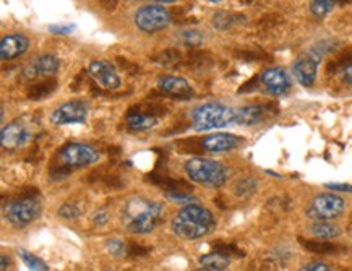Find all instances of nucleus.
Listing matches in <instances>:
<instances>
[{
    "instance_id": "nucleus-1",
    "label": "nucleus",
    "mask_w": 352,
    "mask_h": 271,
    "mask_svg": "<svg viewBox=\"0 0 352 271\" xmlns=\"http://www.w3.org/2000/svg\"><path fill=\"white\" fill-rule=\"evenodd\" d=\"M164 216V206L160 202L144 197H132L122 208V224L129 232L150 234L160 226Z\"/></svg>"
},
{
    "instance_id": "nucleus-19",
    "label": "nucleus",
    "mask_w": 352,
    "mask_h": 271,
    "mask_svg": "<svg viewBox=\"0 0 352 271\" xmlns=\"http://www.w3.org/2000/svg\"><path fill=\"white\" fill-rule=\"evenodd\" d=\"M157 124H160V117L148 114V112L138 109V107H132L127 114V125L132 130H138V132L155 129Z\"/></svg>"
},
{
    "instance_id": "nucleus-31",
    "label": "nucleus",
    "mask_w": 352,
    "mask_h": 271,
    "mask_svg": "<svg viewBox=\"0 0 352 271\" xmlns=\"http://www.w3.org/2000/svg\"><path fill=\"white\" fill-rule=\"evenodd\" d=\"M214 248H216V252H219V254L229 257V259H231L232 255L234 257H243V252L239 250V248L236 246H232V243L219 242V243H216Z\"/></svg>"
},
{
    "instance_id": "nucleus-37",
    "label": "nucleus",
    "mask_w": 352,
    "mask_h": 271,
    "mask_svg": "<svg viewBox=\"0 0 352 271\" xmlns=\"http://www.w3.org/2000/svg\"><path fill=\"white\" fill-rule=\"evenodd\" d=\"M342 80H344V83L352 87V64L344 65V69H342Z\"/></svg>"
},
{
    "instance_id": "nucleus-22",
    "label": "nucleus",
    "mask_w": 352,
    "mask_h": 271,
    "mask_svg": "<svg viewBox=\"0 0 352 271\" xmlns=\"http://www.w3.org/2000/svg\"><path fill=\"white\" fill-rule=\"evenodd\" d=\"M57 87V81L54 78H47L44 81H41L38 85H33L28 91V98L33 99V101H39V99L47 98L54 89Z\"/></svg>"
},
{
    "instance_id": "nucleus-17",
    "label": "nucleus",
    "mask_w": 352,
    "mask_h": 271,
    "mask_svg": "<svg viewBox=\"0 0 352 271\" xmlns=\"http://www.w3.org/2000/svg\"><path fill=\"white\" fill-rule=\"evenodd\" d=\"M30 47V39L25 34H8L0 43V57L2 61H13L23 56Z\"/></svg>"
},
{
    "instance_id": "nucleus-33",
    "label": "nucleus",
    "mask_w": 352,
    "mask_h": 271,
    "mask_svg": "<svg viewBox=\"0 0 352 271\" xmlns=\"http://www.w3.org/2000/svg\"><path fill=\"white\" fill-rule=\"evenodd\" d=\"M76 30L75 25H51L49 26V31H51L52 34H62V36H67V34H72L74 31Z\"/></svg>"
},
{
    "instance_id": "nucleus-3",
    "label": "nucleus",
    "mask_w": 352,
    "mask_h": 271,
    "mask_svg": "<svg viewBox=\"0 0 352 271\" xmlns=\"http://www.w3.org/2000/svg\"><path fill=\"white\" fill-rule=\"evenodd\" d=\"M193 129L197 132H208V130L223 129L228 125L237 124V109L224 106L219 102H208L197 107L192 114Z\"/></svg>"
},
{
    "instance_id": "nucleus-36",
    "label": "nucleus",
    "mask_w": 352,
    "mask_h": 271,
    "mask_svg": "<svg viewBox=\"0 0 352 271\" xmlns=\"http://www.w3.org/2000/svg\"><path fill=\"white\" fill-rule=\"evenodd\" d=\"M324 187L333 192H352V185L347 184H327Z\"/></svg>"
},
{
    "instance_id": "nucleus-5",
    "label": "nucleus",
    "mask_w": 352,
    "mask_h": 271,
    "mask_svg": "<svg viewBox=\"0 0 352 271\" xmlns=\"http://www.w3.org/2000/svg\"><path fill=\"white\" fill-rule=\"evenodd\" d=\"M39 215L41 202L36 187L6 205V218L8 223L16 226V228H25V226L31 224L39 218Z\"/></svg>"
},
{
    "instance_id": "nucleus-28",
    "label": "nucleus",
    "mask_w": 352,
    "mask_h": 271,
    "mask_svg": "<svg viewBox=\"0 0 352 271\" xmlns=\"http://www.w3.org/2000/svg\"><path fill=\"white\" fill-rule=\"evenodd\" d=\"M106 247H107V252H109L112 257H116V259H120V257L129 254L127 246H125L124 241H120V239H109L106 243Z\"/></svg>"
},
{
    "instance_id": "nucleus-6",
    "label": "nucleus",
    "mask_w": 352,
    "mask_h": 271,
    "mask_svg": "<svg viewBox=\"0 0 352 271\" xmlns=\"http://www.w3.org/2000/svg\"><path fill=\"white\" fill-rule=\"evenodd\" d=\"M99 160V153L85 143H67L58 151V164L74 171L94 164Z\"/></svg>"
},
{
    "instance_id": "nucleus-27",
    "label": "nucleus",
    "mask_w": 352,
    "mask_h": 271,
    "mask_svg": "<svg viewBox=\"0 0 352 271\" xmlns=\"http://www.w3.org/2000/svg\"><path fill=\"white\" fill-rule=\"evenodd\" d=\"M179 61H180V52L175 51V49L162 51L161 54H157V56L155 57V62H157V64H161V65H166V67L175 65Z\"/></svg>"
},
{
    "instance_id": "nucleus-7",
    "label": "nucleus",
    "mask_w": 352,
    "mask_h": 271,
    "mask_svg": "<svg viewBox=\"0 0 352 271\" xmlns=\"http://www.w3.org/2000/svg\"><path fill=\"white\" fill-rule=\"evenodd\" d=\"M344 208V200L336 193H320L310 202L305 213L315 221H331L341 216Z\"/></svg>"
},
{
    "instance_id": "nucleus-13",
    "label": "nucleus",
    "mask_w": 352,
    "mask_h": 271,
    "mask_svg": "<svg viewBox=\"0 0 352 271\" xmlns=\"http://www.w3.org/2000/svg\"><path fill=\"white\" fill-rule=\"evenodd\" d=\"M30 140V129L25 122L13 120L6 125L0 133V143L6 150H16V148L25 147Z\"/></svg>"
},
{
    "instance_id": "nucleus-24",
    "label": "nucleus",
    "mask_w": 352,
    "mask_h": 271,
    "mask_svg": "<svg viewBox=\"0 0 352 271\" xmlns=\"http://www.w3.org/2000/svg\"><path fill=\"white\" fill-rule=\"evenodd\" d=\"M18 255H20V259L23 260V263L28 266L30 270H36V271H47L49 270L46 261H43L39 257H36L34 254H31V252L25 250V248H20V250H18Z\"/></svg>"
},
{
    "instance_id": "nucleus-29",
    "label": "nucleus",
    "mask_w": 352,
    "mask_h": 271,
    "mask_svg": "<svg viewBox=\"0 0 352 271\" xmlns=\"http://www.w3.org/2000/svg\"><path fill=\"white\" fill-rule=\"evenodd\" d=\"M180 41L185 44V46L188 47H197L200 46V44L203 43V36L200 31H184L182 34H180Z\"/></svg>"
},
{
    "instance_id": "nucleus-18",
    "label": "nucleus",
    "mask_w": 352,
    "mask_h": 271,
    "mask_svg": "<svg viewBox=\"0 0 352 271\" xmlns=\"http://www.w3.org/2000/svg\"><path fill=\"white\" fill-rule=\"evenodd\" d=\"M270 112V106L265 104H252V106H245L237 109V124L239 125H258L260 122L266 119Z\"/></svg>"
},
{
    "instance_id": "nucleus-11",
    "label": "nucleus",
    "mask_w": 352,
    "mask_h": 271,
    "mask_svg": "<svg viewBox=\"0 0 352 271\" xmlns=\"http://www.w3.org/2000/svg\"><path fill=\"white\" fill-rule=\"evenodd\" d=\"M320 64V54L309 52L305 56H300L294 62L292 72H294L296 80L299 81L302 87H312L317 80V72Z\"/></svg>"
},
{
    "instance_id": "nucleus-26",
    "label": "nucleus",
    "mask_w": 352,
    "mask_h": 271,
    "mask_svg": "<svg viewBox=\"0 0 352 271\" xmlns=\"http://www.w3.org/2000/svg\"><path fill=\"white\" fill-rule=\"evenodd\" d=\"M234 192H236V195L241 198H247V197L254 195V193L256 192V182L250 177L237 180V184L234 185Z\"/></svg>"
},
{
    "instance_id": "nucleus-12",
    "label": "nucleus",
    "mask_w": 352,
    "mask_h": 271,
    "mask_svg": "<svg viewBox=\"0 0 352 271\" xmlns=\"http://www.w3.org/2000/svg\"><path fill=\"white\" fill-rule=\"evenodd\" d=\"M58 67H60L58 58L56 56H51V54H46V56L36 57L30 64H26L21 70V75L26 80H34L39 78V76H52L57 74Z\"/></svg>"
},
{
    "instance_id": "nucleus-4",
    "label": "nucleus",
    "mask_w": 352,
    "mask_h": 271,
    "mask_svg": "<svg viewBox=\"0 0 352 271\" xmlns=\"http://www.w3.org/2000/svg\"><path fill=\"white\" fill-rule=\"evenodd\" d=\"M185 173L193 182L211 188L223 187L228 180V171L223 164L203 158H192L185 162Z\"/></svg>"
},
{
    "instance_id": "nucleus-32",
    "label": "nucleus",
    "mask_w": 352,
    "mask_h": 271,
    "mask_svg": "<svg viewBox=\"0 0 352 271\" xmlns=\"http://www.w3.org/2000/svg\"><path fill=\"white\" fill-rule=\"evenodd\" d=\"M166 197H168L169 200L174 202V203H187V205H190V203L197 202L195 198L188 195L187 192H166Z\"/></svg>"
},
{
    "instance_id": "nucleus-14",
    "label": "nucleus",
    "mask_w": 352,
    "mask_h": 271,
    "mask_svg": "<svg viewBox=\"0 0 352 271\" xmlns=\"http://www.w3.org/2000/svg\"><path fill=\"white\" fill-rule=\"evenodd\" d=\"M261 83L265 85L266 91L272 96H283L291 89V78L289 74L281 67H273V69L265 70L261 74Z\"/></svg>"
},
{
    "instance_id": "nucleus-40",
    "label": "nucleus",
    "mask_w": 352,
    "mask_h": 271,
    "mask_svg": "<svg viewBox=\"0 0 352 271\" xmlns=\"http://www.w3.org/2000/svg\"><path fill=\"white\" fill-rule=\"evenodd\" d=\"M153 2H157V3H173L175 0H153Z\"/></svg>"
},
{
    "instance_id": "nucleus-34",
    "label": "nucleus",
    "mask_w": 352,
    "mask_h": 271,
    "mask_svg": "<svg viewBox=\"0 0 352 271\" xmlns=\"http://www.w3.org/2000/svg\"><path fill=\"white\" fill-rule=\"evenodd\" d=\"M302 270L307 271H328L331 270V266L328 263H323V261H310V263H305L302 266Z\"/></svg>"
},
{
    "instance_id": "nucleus-41",
    "label": "nucleus",
    "mask_w": 352,
    "mask_h": 271,
    "mask_svg": "<svg viewBox=\"0 0 352 271\" xmlns=\"http://www.w3.org/2000/svg\"><path fill=\"white\" fill-rule=\"evenodd\" d=\"M210 3H219V2H223V0H208Z\"/></svg>"
},
{
    "instance_id": "nucleus-15",
    "label": "nucleus",
    "mask_w": 352,
    "mask_h": 271,
    "mask_svg": "<svg viewBox=\"0 0 352 271\" xmlns=\"http://www.w3.org/2000/svg\"><path fill=\"white\" fill-rule=\"evenodd\" d=\"M157 88L161 89V93H164L166 96H173L177 99H190L193 96V89L188 81L182 78V76H162L157 80Z\"/></svg>"
},
{
    "instance_id": "nucleus-35",
    "label": "nucleus",
    "mask_w": 352,
    "mask_h": 271,
    "mask_svg": "<svg viewBox=\"0 0 352 271\" xmlns=\"http://www.w3.org/2000/svg\"><path fill=\"white\" fill-rule=\"evenodd\" d=\"M107 221H109V213L106 210L96 211V215L93 216V223L96 226H104L107 224Z\"/></svg>"
},
{
    "instance_id": "nucleus-20",
    "label": "nucleus",
    "mask_w": 352,
    "mask_h": 271,
    "mask_svg": "<svg viewBox=\"0 0 352 271\" xmlns=\"http://www.w3.org/2000/svg\"><path fill=\"white\" fill-rule=\"evenodd\" d=\"M309 231L315 239H323V241H329V239H336L341 236V229L336 224L329 223V221H315L310 226Z\"/></svg>"
},
{
    "instance_id": "nucleus-25",
    "label": "nucleus",
    "mask_w": 352,
    "mask_h": 271,
    "mask_svg": "<svg viewBox=\"0 0 352 271\" xmlns=\"http://www.w3.org/2000/svg\"><path fill=\"white\" fill-rule=\"evenodd\" d=\"M336 0H310V12L314 17L324 18L333 12Z\"/></svg>"
},
{
    "instance_id": "nucleus-39",
    "label": "nucleus",
    "mask_w": 352,
    "mask_h": 271,
    "mask_svg": "<svg viewBox=\"0 0 352 271\" xmlns=\"http://www.w3.org/2000/svg\"><path fill=\"white\" fill-rule=\"evenodd\" d=\"M8 263H10V260L7 259V255H2V263H0V270L6 271L8 268Z\"/></svg>"
},
{
    "instance_id": "nucleus-9",
    "label": "nucleus",
    "mask_w": 352,
    "mask_h": 271,
    "mask_svg": "<svg viewBox=\"0 0 352 271\" xmlns=\"http://www.w3.org/2000/svg\"><path fill=\"white\" fill-rule=\"evenodd\" d=\"M88 117V106L83 101H70L58 106L51 114V122L54 125L67 124H83Z\"/></svg>"
},
{
    "instance_id": "nucleus-16",
    "label": "nucleus",
    "mask_w": 352,
    "mask_h": 271,
    "mask_svg": "<svg viewBox=\"0 0 352 271\" xmlns=\"http://www.w3.org/2000/svg\"><path fill=\"white\" fill-rule=\"evenodd\" d=\"M242 140L232 133H213L201 140V148L210 153H226L236 150Z\"/></svg>"
},
{
    "instance_id": "nucleus-8",
    "label": "nucleus",
    "mask_w": 352,
    "mask_h": 271,
    "mask_svg": "<svg viewBox=\"0 0 352 271\" xmlns=\"http://www.w3.org/2000/svg\"><path fill=\"white\" fill-rule=\"evenodd\" d=\"M170 23V13L166 7L157 6V3H153V6H144L138 8V12L135 13V25L140 31L143 33H156V31H161L168 28Z\"/></svg>"
},
{
    "instance_id": "nucleus-30",
    "label": "nucleus",
    "mask_w": 352,
    "mask_h": 271,
    "mask_svg": "<svg viewBox=\"0 0 352 271\" xmlns=\"http://www.w3.org/2000/svg\"><path fill=\"white\" fill-rule=\"evenodd\" d=\"M58 216L64 219H76L80 216V210L74 203H65L58 208Z\"/></svg>"
},
{
    "instance_id": "nucleus-21",
    "label": "nucleus",
    "mask_w": 352,
    "mask_h": 271,
    "mask_svg": "<svg viewBox=\"0 0 352 271\" xmlns=\"http://www.w3.org/2000/svg\"><path fill=\"white\" fill-rule=\"evenodd\" d=\"M198 263H200V266H201L203 270L221 271V270L228 268L229 263H231V259H229V257L223 255V254H219V252H213V254L200 257Z\"/></svg>"
},
{
    "instance_id": "nucleus-23",
    "label": "nucleus",
    "mask_w": 352,
    "mask_h": 271,
    "mask_svg": "<svg viewBox=\"0 0 352 271\" xmlns=\"http://www.w3.org/2000/svg\"><path fill=\"white\" fill-rule=\"evenodd\" d=\"M302 246H304L309 252H312V254H318V255H331L335 254V252H338V246L328 241H323V239L310 241V242L302 241Z\"/></svg>"
},
{
    "instance_id": "nucleus-38",
    "label": "nucleus",
    "mask_w": 352,
    "mask_h": 271,
    "mask_svg": "<svg viewBox=\"0 0 352 271\" xmlns=\"http://www.w3.org/2000/svg\"><path fill=\"white\" fill-rule=\"evenodd\" d=\"M129 254H133V255H146L148 254V250L146 248H142L140 246H130V250H129Z\"/></svg>"
},
{
    "instance_id": "nucleus-2",
    "label": "nucleus",
    "mask_w": 352,
    "mask_h": 271,
    "mask_svg": "<svg viewBox=\"0 0 352 271\" xmlns=\"http://www.w3.org/2000/svg\"><path fill=\"white\" fill-rule=\"evenodd\" d=\"M216 228L214 215L208 208L190 203L173 219V231L177 237L184 241H197V239L206 237Z\"/></svg>"
},
{
    "instance_id": "nucleus-10",
    "label": "nucleus",
    "mask_w": 352,
    "mask_h": 271,
    "mask_svg": "<svg viewBox=\"0 0 352 271\" xmlns=\"http://www.w3.org/2000/svg\"><path fill=\"white\" fill-rule=\"evenodd\" d=\"M88 75L96 81L101 88L117 89L120 88L122 81L111 62L107 61H93L88 67Z\"/></svg>"
}]
</instances>
